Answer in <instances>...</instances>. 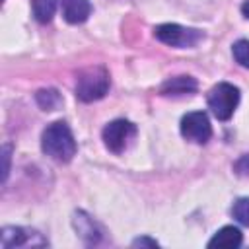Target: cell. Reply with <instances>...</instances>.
I'll list each match as a JSON object with an SVG mask.
<instances>
[{
    "label": "cell",
    "mask_w": 249,
    "mask_h": 249,
    "mask_svg": "<svg viewBox=\"0 0 249 249\" xmlns=\"http://www.w3.org/2000/svg\"><path fill=\"white\" fill-rule=\"evenodd\" d=\"M132 245H150V247H158V241L148 239V237H138V239L132 241Z\"/></svg>",
    "instance_id": "cell-18"
},
{
    "label": "cell",
    "mask_w": 249,
    "mask_h": 249,
    "mask_svg": "<svg viewBox=\"0 0 249 249\" xmlns=\"http://www.w3.org/2000/svg\"><path fill=\"white\" fill-rule=\"evenodd\" d=\"M231 53H233V58L237 64H241L243 68H249V41L247 39L237 41L231 47Z\"/></svg>",
    "instance_id": "cell-15"
},
{
    "label": "cell",
    "mask_w": 249,
    "mask_h": 249,
    "mask_svg": "<svg viewBox=\"0 0 249 249\" xmlns=\"http://www.w3.org/2000/svg\"><path fill=\"white\" fill-rule=\"evenodd\" d=\"M241 12H243V16H245V18H249V0H245V2H243Z\"/></svg>",
    "instance_id": "cell-19"
},
{
    "label": "cell",
    "mask_w": 249,
    "mask_h": 249,
    "mask_svg": "<svg viewBox=\"0 0 249 249\" xmlns=\"http://www.w3.org/2000/svg\"><path fill=\"white\" fill-rule=\"evenodd\" d=\"M33 16L39 23H49L56 10V0H31Z\"/></svg>",
    "instance_id": "cell-12"
},
{
    "label": "cell",
    "mask_w": 249,
    "mask_h": 249,
    "mask_svg": "<svg viewBox=\"0 0 249 249\" xmlns=\"http://www.w3.org/2000/svg\"><path fill=\"white\" fill-rule=\"evenodd\" d=\"M35 99H37V103H39V107H41L43 111H54V109H58V107L62 105L60 93H58L56 89H53V88L39 89V91L35 93Z\"/></svg>",
    "instance_id": "cell-11"
},
{
    "label": "cell",
    "mask_w": 249,
    "mask_h": 249,
    "mask_svg": "<svg viewBox=\"0 0 249 249\" xmlns=\"http://www.w3.org/2000/svg\"><path fill=\"white\" fill-rule=\"evenodd\" d=\"M101 136H103V144L109 152L123 154L128 148L130 140L136 136V126L126 119H117V121H111L103 128Z\"/></svg>",
    "instance_id": "cell-5"
},
{
    "label": "cell",
    "mask_w": 249,
    "mask_h": 249,
    "mask_svg": "<svg viewBox=\"0 0 249 249\" xmlns=\"http://www.w3.org/2000/svg\"><path fill=\"white\" fill-rule=\"evenodd\" d=\"M41 150L58 163H68L78 150L74 134L64 121L51 123L41 134Z\"/></svg>",
    "instance_id": "cell-1"
},
{
    "label": "cell",
    "mask_w": 249,
    "mask_h": 249,
    "mask_svg": "<svg viewBox=\"0 0 249 249\" xmlns=\"http://www.w3.org/2000/svg\"><path fill=\"white\" fill-rule=\"evenodd\" d=\"M154 37L158 41H161L163 45L177 47V49H187V47H195L198 41H202L204 33L198 31V29L183 27L179 23H161L154 29Z\"/></svg>",
    "instance_id": "cell-4"
},
{
    "label": "cell",
    "mask_w": 249,
    "mask_h": 249,
    "mask_svg": "<svg viewBox=\"0 0 249 249\" xmlns=\"http://www.w3.org/2000/svg\"><path fill=\"white\" fill-rule=\"evenodd\" d=\"M198 84L193 76H175L163 82L160 88V93L165 97H183V95H193L196 91Z\"/></svg>",
    "instance_id": "cell-7"
},
{
    "label": "cell",
    "mask_w": 249,
    "mask_h": 249,
    "mask_svg": "<svg viewBox=\"0 0 249 249\" xmlns=\"http://www.w3.org/2000/svg\"><path fill=\"white\" fill-rule=\"evenodd\" d=\"M37 235L35 231L23 230V228H16V226H6L2 230V247L10 249V247H19L31 241V237Z\"/></svg>",
    "instance_id": "cell-10"
},
{
    "label": "cell",
    "mask_w": 249,
    "mask_h": 249,
    "mask_svg": "<svg viewBox=\"0 0 249 249\" xmlns=\"http://www.w3.org/2000/svg\"><path fill=\"white\" fill-rule=\"evenodd\" d=\"M62 16L68 23H84L91 14L89 0H60Z\"/></svg>",
    "instance_id": "cell-8"
},
{
    "label": "cell",
    "mask_w": 249,
    "mask_h": 249,
    "mask_svg": "<svg viewBox=\"0 0 249 249\" xmlns=\"http://www.w3.org/2000/svg\"><path fill=\"white\" fill-rule=\"evenodd\" d=\"M10 171V146H4V179L8 177Z\"/></svg>",
    "instance_id": "cell-17"
},
{
    "label": "cell",
    "mask_w": 249,
    "mask_h": 249,
    "mask_svg": "<svg viewBox=\"0 0 249 249\" xmlns=\"http://www.w3.org/2000/svg\"><path fill=\"white\" fill-rule=\"evenodd\" d=\"M231 214L239 224L249 226V198H237L231 206Z\"/></svg>",
    "instance_id": "cell-14"
},
{
    "label": "cell",
    "mask_w": 249,
    "mask_h": 249,
    "mask_svg": "<svg viewBox=\"0 0 249 249\" xmlns=\"http://www.w3.org/2000/svg\"><path fill=\"white\" fill-rule=\"evenodd\" d=\"M206 103L218 121H230L239 103V89L233 84L220 82L208 91Z\"/></svg>",
    "instance_id": "cell-3"
},
{
    "label": "cell",
    "mask_w": 249,
    "mask_h": 249,
    "mask_svg": "<svg viewBox=\"0 0 249 249\" xmlns=\"http://www.w3.org/2000/svg\"><path fill=\"white\" fill-rule=\"evenodd\" d=\"M109 91V72L103 66H89L78 74L76 97L84 103L97 101Z\"/></svg>",
    "instance_id": "cell-2"
},
{
    "label": "cell",
    "mask_w": 249,
    "mask_h": 249,
    "mask_svg": "<svg viewBox=\"0 0 249 249\" xmlns=\"http://www.w3.org/2000/svg\"><path fill=\"white\" fill-rule=\"evenodd\" d=\"M233 169H235L237 175H241V177H249V154H247V156H241V158L233 163Z\"/></svg>",
    "instance_id": "cell-16"
},
{
    "label": "cell",
    "mask_w": 249,
    "mask_h": 249,
    "mask_svg": "<svg viewBox=\"0 0 249 249\" xmlns=\"http://www.w3.org/2000/svg\"><path fill=\"white\" fill-rule=\"evenodd\" d=\"M74 222H76V230L80 231L82 237H88V235H89V243H95V241H97L99 233L95 231V224H93L91 218H88L84 212H78Z\"/></svg>",
    "instance_id": "cell-13"
},
{
    "label": "cell",
    "mask_w": 249,
    "mask_h": 249,
    "mask_svg": "<svg viewBox=\"0 0 249 249\" xmlns=\"http://www.w3.org/2000/svg\"><path fill=\"white\" fill-rule=\"evenodd\" d=\"M181 134L195 144H206L212 136V126H210L208 115L204 111L187 113L181 119Z\"/></svg>",
    "instance_id": "cell-6"
},
{
    "label": "cell",
    "mask_w": 249,
    "mask_h": 249,
    "mask_svg": "<svg viewBox=\"0 0 249 249\" xmlns=\"http://www.w3.org/2000/svg\"><path fill=\"white\" fill-rule=\"evenodd\" d=\"M243 241V235L237 228L233 226H224L214 233V237L208 241V247H226V249H235Z\"/></svg>",
    "instance_id": "cell-9"
}]
</instances>
